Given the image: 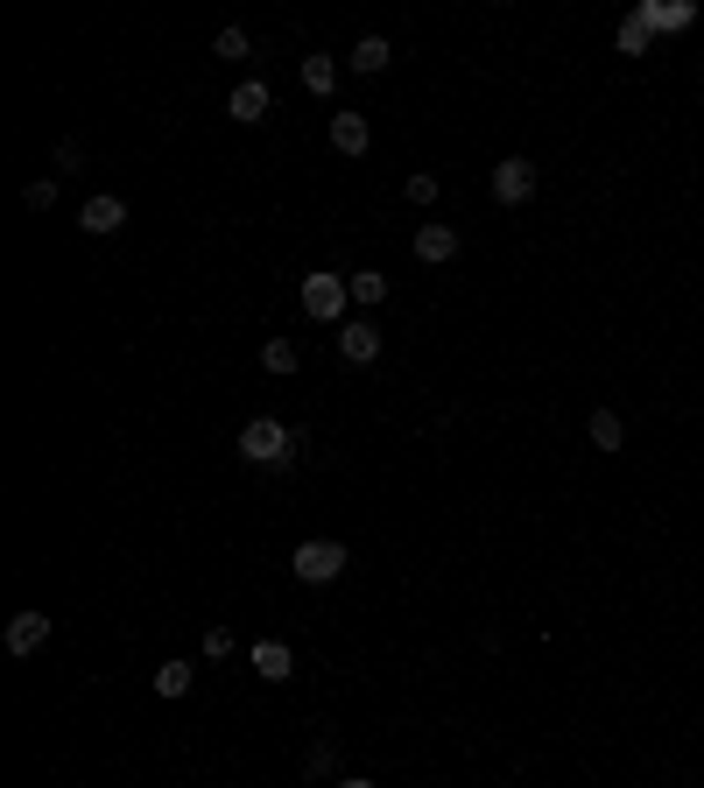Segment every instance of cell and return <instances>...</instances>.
Returning a JSON list of instances; mask_svg holds the SVG:
<instances>
[{
  "instance_id": "obj_6",
  "label": "cell",
  "mask_w": 704,
  "mask_h": 788,
  "mask_svg": "<svg viewBox=\"0 0 704 788\" xmlns=\"http://www.w3.org/2000/svg\"><path fill=\"white\" fill-rule=\"evenodd\" d=\"M338 353H346L353 367H374V359H380V332L367 317H346V324H338Z\"/></svg>"
},
{
  "instance_id": "obj_24",
  "label": "cell",
  "mask_w": 704,
  "mask_h": 788,
  "mask_svg": "<svg viewBox=\"0 0 704 788\" xmlns=\"http://www.w3.org/2000/svg\"><path fill=\"white\" fill-rule=\"evenodd\" d=\"M22 204H29V211H50V204H56V183H50V177H43V183H29V190H22Z\"/></svg>"
},
{
  "instance_id": "obj_21",
  "label": "cell",
  "mask_w": 704,
  "mask_h": 788,
  "mask_svg": "<svg viewBox=\"0 0 704 788\" xmlns=\"http://www.w3.org/2000/svg\"><path fill=\"white\" fill-rule=\"evenodd\" d=\"M402 198L409 204H437V177H430V169H416V177L402 183Z\"/></svg>"
},
{
  "instance_id": "obj_15",
  "label": "cell",
  "mask_w": 704,
  "mask_h": 788,
  "mask_svg": "<svg viewBox=\"0 0 704 788\" xmlns=\"http://www.w3.org/2000/svg\"><path fill=\"white\" fill-rule=\"evenodd\" d=\"M303 85H311L317 99H332V92H338V64H332V56H303Z\"/></svg>"
},
{
  "instance_id": "obj_22",
  "label": "cell",
  "mask_w": 704,
  "mask_h": 788,
  "mask_svg": "<svg viewBox=\"0 0 704 788\" xmlns=\"http://www.w3.org/2000/svg\"><path fill=\"white\" fill-rule=\"evenodd\" d=\"M233 633H225V627H212V633H204V662H225V655H233Z\"/></svg>"
},
{
  "instance_id": "obj_3",
  "label": "cell",
  "mask_w": 704,
  "mask_h": 788,
  "mask_svg": "<svg viewBox=\"0 0 704 788\" xmlns=\"http://www.w3.org/2000/svg\"><path fill=\"white\" fill-rule=\"evenodd\" d=\"M290 570H296L303 585H332L338 570H346V543H296Z\"/></svg>"
},
{
  "instance_id": "obj_19",
  "label": "cell",
  "mask_w": 704,
  "mask_h": 788,
  "mask_svg": "<svg viewBox=\"0 0 704 788\" xmlns=\"http://www.w3.org/2000/svg\"><path fill=\"white\" fill-rule=\"evenodd\" d=\"M592 444H599V451H620V444H627V422H620L613 409H599V416H592Z\"/></svg>"
},
{
  "instance_id": "obj_8",
  "label": "cell",
  "mask_w": 704,
  "mask_h": 788,
  "mask_svg": "<svg viewBox=\"0 0 704 788\" xmlns=\"http://www.w3.org/2000/svg\"><path fill=\"white\" fill-rule=\"evenodd\" d=\"M416 261H430V267H444V261H459V233L451 225H416Z\"/></svg>"
},
{
  "instance_id": "obj_9",
  "label": "cell",
  "mask_w": 704,
  "mask_h": 788,
  "mask_svg": "<svg viewBox=\"0 0 704 788\" xmlns=\"http://www.w3.org/2000/svg\"><path fill=\"white\" fill-rule=\"evenodd\" d=\"M78 225H85L92 240H106V233H120V225H127V204H120V198H113V190H106V198H92V204L78 211Z\"/></svg>"
},
{
  "instance_id": "obj_11",
  "label": "cell",
  "mask_w": 704,
  "mask_h": 788,
  "mask_svg": "<svg viewBox=\"0 0 704 788\" xmlns=\"http://www.w3.org/2000/svg\"><path fill=\"white\" fill-rule=\"evenodd\" d=\"M254 676H269V683H290V676H296V655H290V641H254Z\"/></svg>"
},
{
  "instance_id": "obj_12",
  "label": "cell",
  "mask_w": 704,
  "mask_h": 788,
  "mask_svg": "<svg viewBox=\"0 0 704 788\" xmlns=\"http://www.w3.org/2000/svg\"><path fill=\"white\" fill-rule=\"evenodd\" d=\"M367 141H374L367 113H338V120H332V148H338V156H367Z\"/></svg>"
},
{
  "instance_id": "obj_17",
  "label": "cell",
  "mask_w": 704,
  "mask_h": 788,
  "mask_svg": "<svg viewBox=\"0 0 704 788\" xmlns=\"http://www.w3.org/2000/svg\"><path fill=\"white\" fill-rule=\"evenodd\" d=\"M190 683H198V669H190V662H162L156 669V697H183Z\"/></svg>"
},
{
  "instance_id": "obj_2",
  "label": "cell",
  "mask_w": 704,
  "mask_h": 788,
  "mask_svg": "<svg viewBox=\"0 0 704 788\" xmlns=\"http://www.w3.org/2000/svg\"><path fill=\"white\" fill-rule=\"evenodd\" d=\"M346 311H353V282H346V275H332V267L303 275V317H317V324H346Z\"/></svg>"
},
{
  "instance_id": "obj_14",
  "label": "cell",
  "mask_w": 704,
  "mask_h": 788,
  "mask_svg": "<svg viewBox=\"0 0 704 788\" xmlns=\"http://www.w3.org/2000/svg\"><path fill=\"white\" fill-rule=\"evenodd\" d=\"M346 282H353V303H359V311L388 303V275H380V267H359V275H346Z\"/></svg>"
},
{
  "instance_id": "obj_25",
  "label": "cell",
  "mask_w": 704,
  "mask_h": 788,
  "mask_svg": "<svg viewBox=\"0 0 704 788\" xmlns=\"http://www.w3.org/2000/svg\"><path fill=\"white\" fill-rule=\"evenodd\" d=\"M338 788H374V781H338Z\"/></svg>"
},
{
  "instance_id": "obj_5",
  "label": "cell",
  "mask_w": 704,
  "mask_h": 788,
  "mask_svg": "<svg viewBox=\"0 0 704 788\" xmlns=\"http://www.w3.org/2000/svg\"><path fill=\"white\" fill-rule=\"evenodd\" d=\"M269 113H275V99H269V85H261V78H246V85H233V99H225V120H240V127L269 120Z\"/></svg>"
},
{
  "instance_id": "obj_7",
  "label": "cell",
  "mask_w": 704,
  "mask_h": 788,
  "mask_svg": "<svg viewBox=\"0 0 704 788\" xmlns=\"http://www.w3.org/2000/svg\"><path fill=\"white\" fill-rule=\"evenodd\" d=\"M641 22H649V35H676V29H691L697 22V8H691V0H670V8H662V0H641Z\"/></svg>"
},
{
  "instance_id": "obj_16",
  "label": "cell",
  "mask_w": 704,
  "mask_h": 788,
  "mask_svg": "<svg viewBox=\"0 0 704 788\" xmlns=\"http://www.w3.org/2000/svg\"><path fill=\"white\" fill-rule=\"evenodd\" d=\"M649 43H655V35H649V22H641V14H627V22H620V35H613V50H620V56H649Z\"/></svg>"
},
{
  "instance_id": "obj_18",
  "label": "cell",
  "mask_w": 704,
  "mask_h": 788,
  "mask_svg": "<svg viewBox=\"0 0 704 788\" xmlns=\"http://www.w3.org/2000/svg\"><path fill=\"white\" fill-rule=\"evenodd\" d=\"M261 367H269V374H296V367H303V353H296L290 338H269V345H261Z\"/></svg>"
},
{
  "instance_id": "obj_10",
  "label": "cell",
  "mask_w": 704,
  "mask_h": 788,
  "mask_svg": "<svg viewBox=\"0 0 704 788\" xmlns=\"http://www.w3.org/2000/svg\"><path fill=\"white\" fill-rule=\"evenodd\" d=\"M43 641H50V620H43V612H14V620H8V655H35Z\"/></svg>"
},
{
  "instance_id": "obj_20",
  "label": "cell",
  "mask_w": 704,
  "mask_h": 788,
  "mask_svg": "<svg viewBox=\"0 0 704 788\" xmlns=\"http://www.w3.org/2000/svg\"><path fill=\"white\" fill-rule=\"evenodd\" d=\"M332 767H338V746L332 739H317L311 754H303V775H332Z\"/></svg>"
},
{
  "instance_id": "obj_13",
  "label": "cell",
  "mask_w": 704,
  "mask_h": 788,
  "mask_svg": "<svg viewBox=\"0 0 704 788\" xmlns=\"http://www.w3.org/2000/svg\"><path fill=\"white\" fill-rule=\"evenodd\" d=\"M388 64H395L388 35H359V43H353V71H367V78H374V71H388Z\"/></svg>"
},
{
  "instance_id": "obj_4",
  "label": "cell",
  "mask_w": 704,
  "mask_h": 788,
  "mask_svg": "<svg viewBox=\"0 0 704 788\" xmlns=\"http://www.w3.org/2000/svg\"><path fill=\"white\" fill-rule=\"evenodd\" d=\"M493 198H501V204H528V198H536V162L507 156L501 169H493Z\"/></svg>"
},
{
  "instance_id": "obj_23",
  "label": "cell",
  "mask_w": 704,
  "mask_h": 788,
  "mask_svg": "<svg viewBox=\"0 0 704 788\" xmlns=\"http://www.w3.org/2000/svg\"><path fill=\"white\" fill-rule=\"evenodd\" d=\"M225 64H233V56H246V29H219V43H212Z\"/></svg>"
},
{
  "instance_id": "obj_1",
  "label": "cell",
  "mask_w": 704,
  "mask_h": 788,
  "mask_svg": "<svg viewBox=\"0 0 704 788\" xmlns=\"http://www.w3.org/2000/svg\"><path fill=\"white\" fill-rule=\"evenodd\" d=\"M296 451H303V437L290 430V422H275V416H254V422L240 430V458H246V465H269V472H282Z\"/></svg>"
}]
</instances>
